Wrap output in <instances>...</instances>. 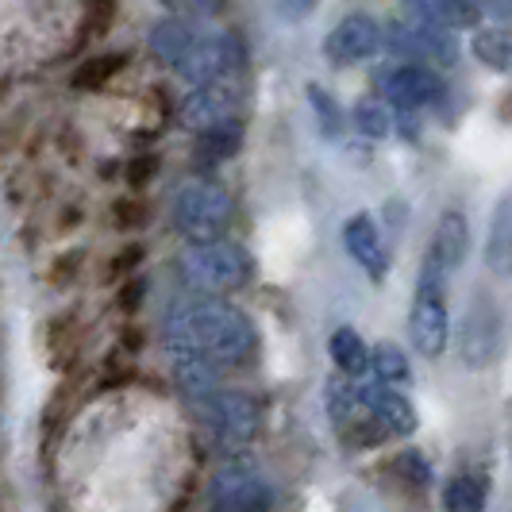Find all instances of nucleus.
<instances>
[{
  "label": "nucleus",
  "instance_id": "nucleus-12",
  "mask_svg": "<svg viewBox=\"0 0 512 512\" xmlns=\"http://www.w3.org/2000/svg\"><path fill=\"white\" fill-rule=\"evenodd\" d=\"M382 43H385L382 24H378L374 16H366V12H351V16H343V20L328 31V39H324V58H328L332 66H355V62L374 58V54L382 51Z\"/></svg>",
  "mask_w": 512,
  "mask_h": 512
},
{
  "label": "nucleus",
  "instance_id": "nucleus-4",
  "mask_svg": "<svg viewBox=\"0 0 512 512\" xmlns=\"http://www.w3.org/2000/svg\"><path fill=\"white\" fill-rule=\"evenodd\" d=\"M181 270L205 293H235L251 285L255 258L231 239H208V243H189V251L181 255Z\"/></svg>",
  "mask_w": 512,
  "mask_h": 512
},
{
  "label": "nucleus",
  "instance_id": "nucleus-22",
  "mask_svg": "<svg viewBox=\"0 0 512 512\" xmlns=\"http://www.w3.org/2000/svg\"><path fill=\"white\" fill-rule=\"evenodd\" d=\"M128 66V54H97L89 62H81L74 70V89H85V93H97L104 89L112 77Z\"/></svg>",
  "mask_w": 512,
  "mask_h": 512
},
{
  "label": "nucleus",
  "instance_id": "nucleus-10",
  "mask_svg": "<svg viewBox=\"0 0 512 512\" xmlns=\"http://www.w3.org/2000/svg\"><path fill=\"white\" fill-rule=\"evenodd\" d=\"M274 493L262 482L255 466L247 462H228L216 482H212V512H270Z\"/></svg>",
  "mask_w": 512,
  "mask_h": 512
},
{
  "label": "nucleus",
  "instance_id": "nucleus-11",
  "mask_svg": "<svg viewBox=\"0 0 512 512\" xmlns=\"http://www.w3.org/2000/svg\"><path fill=\"white\" fill-rule=\"evenodd\" d=\"M328 412H332V424L339 428V436L347 439L351 447H374L382 443L389 432L378 424V416L370 412V405L362 401V393L347 382L328 385Z\"/></svg>",
  "mask_w": 512,
  "mask_h": 512
},
{
  "label": "nucleus",
  "instance_id": "nucleus-5",
  "mask_svg": "<svg viewBox=\"0 0 512 512\" xmlns=\"http://www.w3.org/2000/svg\"><path fill=\"white\" fill-rule=\"evenodd\" d=\"M231 193L212 178L185 181L174 197V228L189 243H208V239H224L231 224Z\"/></svg>",
  "mask_w": 512,
  "mask_h": 512
},
{
  "label": "nucleus",
  "instance_id": "nucleus-19",
  "mask_svg": "<svg viewBox=\"0 0 512 512\" xmlns=\"http://www.w3.org/2000/svg\"><path fill=\"white\" fill-rule=\"evenodd\" d=\"M470 54L497 70V74H509L512 70V31L509 27H478L474 39H470Z\"/></svg>",
  "mask_w": 512,
  "mask_h": 512
},
{
  "label": "nucleus",
  "instance_id": "nucleus-37",
  "mask_svg": "<svg viewBox=\"0 0 512 512\" xmlns=\"http://www.w3.org/2000/svg\"><path fill=\"white\" fill-rule=\"evenodd\" d=\"M312 4H316V0H282V12L285 16H293V20H301V16L312 12Z\"/></svg>",
  "mask_w": 512,
  "mask_h": 512
},
{
  "label": "nucleus",
  "instance_id": "nucleus-1",
  "mask_svg": "<svg viewBox=\"0 0 512 512\" xmlns=\"http://www.w3.org/2000/svg\"><path fill=\"white\" fill-rule=\"evenodd\" d=\"M166 343L174 359H201L212 362L216 370L243 366L258 351L255 324L220 297H197L174 308L166 324Z\"/></svg>",
  "mask_w": 512,
  "mask_h": 512
},
{
  "label": "nucleus",
  "instance_id": "nucleus-18",
  "mask_svg": "<svg viewBox=\"0 0 512 512\" xmlns=\"http://www.w3.org/2000/svg\"><path fill=\"white\" fill-rule=\"evenodd\" d=\"M239 147H243V120L239 116L216 124V128L197 131V162L201 166H220V162L235 158Z\"/></svg>",
  "mask_w": 512,
  "mask_h": 512
},
{
  "label": "nucleus",
  "instance_id": "nucleus-15",
  "mask_svg": "<svg viewBox=\"0 0 512 512\" xmlns=\"http://www.w3.org/2000/svg\"><path fill=\"white\" fill-rule=\"evenodd\" d=\"M359 393L389 436H412V432H416V409H412V401L405 393H397V385L378 382V385L359 389Z\"/></svg>",
  "mask_w": 512,
  "mask_h": 512
},
{
  "label": "nucleus",
  "instance_id": "nucleus-3",
  "mask_svg": "<svg viewBox=\"0 0 512 512\" xmlns=\"http://www.w3.org/2000/svg\"><path fill=\"white\" fill-rule=\"evenodd\" d=\"M447 266L439 262L432 251L420 266V282H416V297H412L409 312V335L412 347L424 355V359H439L447 351V332H451V320H447Z\"/></svg>",
  "mask_w": 512,
  "mask_h": 512
},
{
  "label": "nucleus",
  "instance_id": "nucleus-13",
  "mask_svg": "<svg viewBox=\"0 0 512 512\" xmlns=\"http://www.w3.org/2000/svg\"><path fill=\"white\" fill-rule=\"evenodd\" d=\"M382 89L385 101L393 104L397 112H420V108H428V104H436L443 97V81L420 62H405V66L389 70Z\"/></svg>",
  "mask_w": 512,
  "mask_h": 512
},
{
  "label": "nucleus",
  "instance_id": "nucleus-31",
  "mask_svg": "<svg viewBox=\"0 0 512 512\" xmlns=\"http://www.w3.org/2000/svg\"><path fill=\"white\" fill-rule=\"evenodd\" d=\"M143 255H147V251H143L139 243H131V247H124L120 255H116L112 262H108V278H112V282H120V278H131V274L139 270V262H143Z\"/></svg>",
  "mask_w": 512,
  "mask_h": 512
},
{
  "label": "nucleus",
  "instance_id": "nucleus-6",
  "mask_svg": "<svg viewBox=\"0 0 512 512\" xmlns=\"http://www.w3.org/2000/svg\"><path fill=\"white\" fill-rule=\"evenodd\" d=\"M193 412H197L201 428L220 447H247L262 424L258 401L251 393H239V389H212V393L193 401Z\"/></svg>",
  "mask_w": 512,
  "mask_h": 512
},
{
  "label": "nucleus",
  "instance_id": "nucleus-38",
  "mask_svg": "<svg viewBox=\"0 0 512 512\" xmlns=\"http://www.w3.org/2000/svg\"><path fill=\"white\" fill-rule=\"evenodd\" d=\"M0 393H4V389H0Z\"/></svg>",
  "mask_w": 512,
  "mask_h": 512
},
{
  "label": "nucleus",
  "instance_id": "nucleus-7",
  "mask_svg": "<svg viewBox=\"0 0 512 512\" xmlns=\"http://www.w3.org/2000/svg\"><path fill=\"white\" fill-rule=\"evenodd\" d=\"M247 51L231 31H212V35H197L189 39V47L181 51L174 62V74L189 85H205V81H224V77L243 74Z\"/></svg>",
  "mask_w": 512,
  "mask_h": 512
},
{
  "label": "nucleus",
  "instance_id": "nucleus-8",
  "mask_svg": "<svg viewBox=\"0 0 512 512\" xmlns=\"http://www.w3.org/2000/svg\"><path fill=\"white\" fill-rule=\"evenodd\" d=\"M501 343H505V320H501V308L489 293H474L466 316H462L459 328V359L466 370H486L489 362L501 355Z\"/></svg>",
  "mask_w": 512,
  "mask_h": 512
},
{
  "label": "nucleus",
  "instance_id": "nucleus-14",
  "mask_svg": "<svg viewBox=\"0 0 512 512\" xmlns=\"http://www.w3.org/2000/svg\"><path fill=\"white\" fill-rule=\"evenodd\" d=\"M343 247H347V255L366 270L370 282H385V274H389V255H385L382 235H378V224H374L370 212H355V216L343 224Z\"/></svg>",
  "mask_w": 512,
  "mask_h": 512
},
{
  "label": "nucleus",
  "instance_id": "nucleus-28",
  "mask_svg": "<svg viewBox=\"0 0 512 512\" xmlns=\"http://www.w3.org/2000/svg\"><path fill=\"white\" fill-rule=\"evenodd\" d=\"M112 216H116V228L131 231V228H143V224L151 220V208H147L143 197H120V201L112 205Z\"/></svg>",
  "mask_w": 512,
  "mask_h": 512
},
{
  "label": "nucleus",
  "instance_id": "nucleus-24",
  "mask_svg": "<svg viewBox=\"0 0 512 512\" xmlns=\"http://www.w3.org/2000/svg\"><path fill=\"white\" fill-rule=\"evenodd\" d=\"M355 128L366 135V139H385L393 131V112L389 104L378 101V97H366V101L355 104Z\"/></svg>",
  "mask_w": 512,
  "mask_h": 512
},
{
  "label": "nucleus",
  "instance_id": "nucleus-23",
  "mask_svg": "<svg viewBox=\"0 0 512 512\" xmlns=\"http://www.w3.org/2000/svg\"><path fill=\"white\" fill-rule=\"evenodd\" d=\"M443 509L447 512H486V486L470 474L451 478L443 489Z\"/></svg>",
  "mask_w": 512,
  "mask_h": 512
},
{
  "label": "nucleus",
  "instance_id": "nucleus-21",
  "mask_svg": "<svg viewBox=\"0 0 512 512\" xmlns=\"http://www.w3.org/2000/svg\"><path fill=\"white\" fill-rule=\"evenodd\" d=\"M189 39H193V27L185 24V20H158L151 27V35H147V47H151L154 58H162L166 66H174L181 58V51L189 47Z\"/></svg>",
  "mask_w": 512,
  "mask_h": 512
},
{
  "label": "nucleus",
  "instance_id": "nucleus-35",
  "mask_svg": "<svg viewBox=\"0 0 512 512\" xmlns=\"http://www.w3.org/2000/svg\"><path fill=\"white\" fill-rule=\"evenodd\" d=\"M139 301H143V282H128L124 293H120V308H124V312H135Z\"/></svg>",
  "mask_w": 512,
  "mask_h": 512
},
{
  "label": "nucleus",
  "instance_id": "nucleus-16",
  "mask_svg": "<svg viewBox=\"0 0 512 512\" xmlns=\"http://www.w3.org/2000/svg\"><path fill=\"white\" fill-rule=\"evenodd\" d=\"M486 270L493 278H512V189L493 205L486 235Z\"/></svg>",
  "mask_w": 512,
  "mask_h": 512
},
{
  "label": "nucleus",
  "instance_id": "nucleus-26",
  "mask_svg": "<svg viewBox=\"0 0 512 512\" xmlns=\"http://www.w3.org/2000/svg\"><path fill=\"white\" fill-rule=\"evenodd\" d=\"M436 8L439 16L451 27H459V31L478 27V20H482V0H436Z\"/></svg>",
  "mask_w": 512,
  "mask_h": 512
},
{
  "label": "nucleus",
  "instance_id": "nucleus-17",
  "mask_svg": "<svg viewBox=\"0 0 512 512\" xmlns=\"http://www.w3.org/2000/svg\"><path fill=\"white\" fill-rule=\"evenodd\" d=\"M432 255L447 266V270H459L466 255H470V224H466V216H462L459 208H447L443 216H439L436 224V235H432V247H428Z\"/></svg>",
  "mask_w": 512,
  "mask_h": 512
},
{
  "label": "nucleus",
  "instance_id": "nucleus-30",
  "mask_svg": "<svg viewBox=\"0 0 512 512\" xmlns=\"http://www.w3.org/2000/svg\"><path fill=\"white\" fill-rule=\"evenodd\" d=\"M112 16H116V0H93L85 20H81V31L85 35H104L108 24H112Z\"/></svg>",
  "mask_w": 512,
  "mask_h": 512
},
{
  "label": "nucleus",
  "instance_id": "nucleus-25",
  "mask_svg": "<svg viewBox=\"0 0 512 512\" xmlns=\"http://www.w3.org/2000/svg\"><path fill=\"white\" fill-rule=\"evenodd\" d=\"M370 366H374L378 382H385V385L409 382V359H405V351H401V347H393V343H382V347H374V355H370Z\"/></svg>",
  "mask_w": 512,
  "mask_h": 512
},
{
  "label": "nucleus",
  "instance_id": "nucleus-20",
  "mask_svg": "<svg viewBox=\"0 0 512 512\" xmlns=\"http://www.w3.org/2000/svg\"><path fill=\"white\" fill-rule=\"evenodd\" d=\"M328 351H332V362L339 366L343 378H362L370 370V355H374V351H366V343L355 328H335Z\"/></svg>",
  "mask_w": 512,
  "mask_h": 512
},
{
  "label": "nucleus",
  "instance_id": "nucleus-29",
  "mask_svg": "<svg viewBox=\"0 0 512 512\" xmlns=\"http://www.w3.org/2000/svg\"><path fill=\"white\" fill-rule=\"evenodd\" d=\"M393 470H401V478H405L409 486L424 489L428 482H432V470H428V462H424V455H416V451H405V455H397Z\"/></svg>",
  "mask_w": 512,
  "mask_h": 512
},
{
  "label": "nucleus",
  "instance_id": "nucleus-34",
  "mask_svg": "<svg viewBox=\"0 0 512 512\" xmlns=\"http://www.w3.org/2000/svg\"><path fill=\"white\" fill-rule=\"evenodd\" d=\"M77 266H81V255H62V258H58V262L51 266V274H47V278H51V285H62L66 278L74 282Z\"/></svg>",
  "mask_w": 512,
  "mask_h": 512
},
{
  "label": "nucleus",
  "instance_id": "nucleus-2",
  "mask_svg": "<svg viewBox=\"0 0 512 512\" xmlns=\"http://www.w3.org/2000/svg\"><path fill=\"white\" fill-rule=\"evenodd\" d=\"M389 43L405 54L409 62L432 58L439 66H455V58H459L455 31L439 16L436 0H401L397 24L389 31Z\"/></svg>",
  "mask_w": 512,
  "mask_h": 512
},
{
  "label": "nucleus",
  "instance_id": "nucleus-9",
  "mask_svg": "<svg viewBox=\"0 0 512 512\" xmlns=\"http://www.w3.org/2000/svg\"><path fill=\"white\" fill-rule=\"evenodd\" d=\"M239 108H243V89L235 77H224V81L189 85V93L178 104V116L189 131H205L224 124V120H235Z\"/></svg>",
  "mask_w": 512,
  "mask_h": 512
},
{
  "label": "nucleus",
  "instance_id": "nucleus-36",
  "mask_svg": "<svg viewBox=\"0 0 512 512\" xmlns=\"http://www.w3.org/2000/svg\"><path fill=\"white\" fill-rule=\"evenodd\" d=\"M486 8L497 24H512V0H486Z\"/></svg>",
  "mask_w": 512,
  "mask_h": 512
},
{
  "label": "nucleus",
  "instance_id": "nucleus-27",
  "mask_svg": "<svg viewBox=\"0 0 512 512\" xmlns=\"http://www.w3.org/2000/svg\"><path fill=\"white\" fill-rule=\"evenodd\" d=\"M308 101H312V108H316L320 131H324V135H339V128H343V112H339V104L328 97V89L308 85Z\"/></svg>",
  "mask_w": 512,
  "mask_h": 512
},
{
  "label": "nucleus",
  "instance_id": "nucleus-32",
  "mask_svg": "<svg viewBox=\"0 0 512 512\" xmlns=\"http://www.w3.org/2000/svg\"><path fill=\"white\" fill-rule=\"evenodd\" d=\"M162 4H170L174 12H185V16H216L224 12L228 0H162Z\"/></svg>",
  "mask_w": 512,
  "mask_h": 512
},
{
  "label": "nucleus",
  "instance_id": "nucleus-33",
  "mask_svg": "<svg viewBox=\"0 0 512 512\" xmlns=\"http://www.w3.org/2000/svg\"><path fill=\"white\" fill-rule=\"evenodd\" d=\"M154 170H158V158H154V154H139V158H131L128 185L131 189H143V185L154 178Z\"/></svg>",
  "mask_w": 512,
  "mask_h": 512
}]
</instances>
